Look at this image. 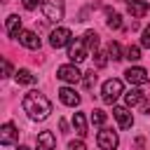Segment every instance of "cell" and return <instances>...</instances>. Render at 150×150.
<instances>
[{
    "instance_id": "484cf974",
    "label": "cell",
    "mask_w": 150,
    "mask_h": 150,
    "mask_svg": "<svg viewBox=\"0 0 150 150\" xmlns=\"http://www.w3.org/2000/svg\"><path fill=\"white\" fill-rule=\"evenodd\" d=\"M141 42H143V47H150V26L143 28V38H141Z\"/></svg>"
},
{
    "instance_id": "7c38bea8",
    "label": "cell",
    "mask_w": 150,
    "mask_h": 150,
    "mask_svg": "<svg viewBox=\"0 0 150 150\" xmlns=\"http://www.w3.org/2000/svg\"><path fill=\"white\" fill-rule=\"evenodd\" d=\"M19 42H21L23 47H28V49H40V38H38L33 30H23V33L19 35Z\"/></svg>"
},
{
    "instance_id": "44dd1931",
    "label": "cell",
    "mask_w": 150,
    "mask_h": 150,
    "mask_svg": "<svg viewBox=\"0 0 150 150\" xmlns=\"http://www.w3.org/2000/svg\"><path fill=\"white\" fill-rule=\"evenodd\" d=\"M108 54H110L112 61H120V59H122V56H120V45H117V42H110V45H108Z\"/></svg>"
},
{
    "instance_id": "8992f818",
    "label": "cell",
    "mask_w": 150,
    "mask_h": 150,
    "mask_svg": "<svg viewBox=\"0 0 150 150\" xmlns=\"http://www.w3.org/2000/svg\"><path fill=\"white\" fill-rule=\"evenodd\" d=\"M56 77L63 80V82H80L82 80V73L75 68V66H61L56 70Z\"/></svg>"
},
{
    "instance_id": "7402d4cb",
    "label": "cell",
    "mask_w": 150,
    "mask_h": 150,
    "mask_svg": "<svg viewBox=\"0 0 150 150\" xmlns=\"http://www.w3.org/2000/svg\"><path fill=\"white\" fill-rule=\"evenodd\" d=\"M127 59H129V61H138V59H141V49L131 45V47L127 49Z\"/></svg>"
},
{
    "instance_id": "5b68a950",
    "label": "cell",
    "mask_w": 150,
    "mask_h": 150,
    "mask_svg": "<svg viewBox=\"0 0 150 150\" xmlns=\"http://www.w3.org/2000/svg\"><path fill=\"white\" fill-rule=\"evenodd\" d=\"M68 42H70V30H68V28H56V30H52V35H49V45H52L54 49L66 47Z\"/></svg>"
},
{
    "instance_id": "6da1fadb",
    "label": "cell",
    "mask_w": 150,
    "mask_h": 150,
    "mask_svg": "<svg viewBox=\"0 0 150 150\" xmlns=\"http://www.w3.org/2000/svg\"><path fill=\"white\" fill-rule=\"evenodd\" d=\"M23 110L28 112V117L30 120H38V122H42V120H47L49 117V112H52V103H49V98L45 96V94H40V91H28L26 96H23Z\"/></svg>"
},
{
    "instance_id": "277c9868",
    "label": "cell",
    "mask_w": 150,
    "mask_h": 150,
    "mask_svg": "<svg viewBox=\"0 0 150 150\" xmlns=\"http://www.w3.org/2000/svg\"><path fill=\"white\" fill-rule=\"evenodd\" d=\"M96 143H98V148H101V150H115L120 141H117V134H115L112 129H103V131H98Z\"/></svg>"
},
{
    "instance_id": "30bf717a",
    "label": "cell",
    "mask_w": 150,
    "mask_h": 150,
    "mask_svg": "<svg viewBox=\"0 0 150 150\" xmlns=\"http://www.w3.org/2000/svg\"><path fill=\"white\" fill-rule=\"evenodd\" d=\"M59 98H61V103H63V105H70V108H75V105L80 103L77 91H75V89H68V87L59 89Z\"/></svg>"
},
{
    "instance_id": "ba28073f",
    "label": "cell",
    "mask_w": 150,
    "mask_h": 150,
    "mask_svg": "<svg viewBox=\"0 0 150 150\" xmlns=\"http://www.w3.org/2000/svg\"><path fill=\"white\" fill-rule=\"evenodd\" d=\"M127 9H129V14H131L134 19H141V16H145V14H148L150 5H148L145 0H131V2L127 5Z\"/></svg>"
},
{
    "instance_id": "f1b7e54d",
    "label": "cell",
    "mask_w": 150,
    "mask_h": 150,
    "mask_svg": "<svg viewBox=\"0 0 150 150\" xmlns=\"http://www.w3.org/2000/svg\"><path fill=\"white\" fill-rule=\"evenodd\" d=\"M47 5H54V7H63V0H47Z\"/></svg>"
},
{
    "instance_id": "3957f363",
    "label": "cell",
    "mask_w": 150,
    "mask_h": 150,
    "mask_svg": "<svg viewBox=\"0 0 150 150\" xmlns=\"http://www.w3.org/2000/svg\"><path fill=\"white\" fill-rule=\"evenodd\" d=\"M87 54H89V47L84 45V40H75V42L68 47V59H70L73 63H82V61L87 59Z\"/></svg>"
},
{
    "instance_id": "f546056e",
    "label": "cell",
    "mask_w": 150,
    "mask_h": 150,
    "mask_svg": "<svg viewBox=\"0 0 150 150\" xmlns=\"http://www.w3.org/2000/svg\"><path fill=\"white\" fill-rule=\"evenodd\" d=\"M59 127H61V131H68V122H66V120H61V122H59Z\"/></svg>"
},
{
    "instance_id": "d4e9b609",
    "label": "cell",
    "mask_w": 150,
    "mask_h": 150,
    "mask_svg": "<svg viewBox=\"0 0 150 150\" xmlns=\"http://www.w3.org/2000/svg\"><path fill=\"white\" fill-rule=\"evenodd\" d=\"M26 9H35V7H42V0H21Z\"/></svg>"
},
{
    "instance_id": "e0dca14e",
    "label": "cell",
    "mask_w": 150,
    "mask_h": 150,
    "mask_svg": "<svg viewBox=\"0 0 150 150\" xmlns=\"http://www.w3.org/2000/svg\"><path fill=\"white\" fill-rule=\"evenodd\" d=\"M16 82H19V84H33V82H35V75H33L30 70H26V68H19V70H16Z\"/></svg>"
},
{
    "instance_id": "2e32d148",
    "label": "cell",
    "mask_w": 150,
    "mask_h": 150,
    "mask_svg": "<svg viewBox=\"0 0 150 150\" xmlns=\"http://www.w3.org/2000/svg\"><path fill=\"white\" fill-rule=\"evenodd\" d=\"M73 127L80 136H87V122H84V115L82 112H75L73 115Z\"/></svg>"
},
{
    "instance_id": "7a4b0ae2",
    "label": "cell",
    "mask_w": 150,
    "mask_h": 150,
    "mask_svg": "<svg viewBox=\"0 0 150 150\" xmlns=\"http://www.w3.org/2000/svg\"><path fill=\"white\" fill-rule=\"evenodd\" d=\"M122 94V80H105L103 82V103L112 105Z\"/></svg>"
},
{
    "instance_id": "52a82bcc",
    "label": "cell",
    "mask_w": 150,
    "mask_h": 150,
    "mask_svg": "<svg viewBox=\"0 0 150 150\" xmlns=\"http://www.w3.org/2000/svg\"><path fill=\"white\" fill-rule=\"evenodd\" d=\"M16 138H19L16 127H14L12 122L2 124V129H0V143H2V145H12V143H16Z\"/></svg>"
},
{
    "instance_id": "d6986e66",
    "label": "cell",
    "mask_w": 150,
    "mask_h": 150,
    "mask_svg": "<svg viewBox=\"0 0 150 150\" xmlns=\"http://www.w3.org/2000/svg\"><path fill=\"white\" fill-rule=\"evenodd\" d=\"M108 28H122V16L117 14V12H110L108 9Z\"/></svg>"
},
{
    "instance_id": "ffe728a7",
    "label": "cell",
    "mask_w": 150,
    "mask_h": 150,
    "mask_svg": "<svg viewBox=\"0 0 150 150\" xmlns=\"http://www.w3.org/2000/svg\"><path fill=\"white\" fill-rule=\"evenodd\" d=\"M89 117H91V124H98V127L105 122V112H103V110H91Z\"/></svg>"
},
{
    "instance_id": "83f0119b",
    "label": "cell",
    "mask_w": 150,
    "mask_h": 150,
    "mask_svg": "<svg viewBox=\"0 0 150 150\" xmlns=\"http://www.w3.org/2000/svg\"><path fill=\"white\" fill-rule=\"evenodd\" d=\"M2 68H5V77H7V75L12 73V66H9V61H7V59H5V63H2Z\"/></svg>"
},
{
    "instance_id": "8fae6325",
    "label": "cell",
    "mask_w": 150,
    "mask_h": 150,
    "mask_svg": "<svg viewBox=\"0 0 150 150\" xmlns=\"http://www.w3.org/2000/svg\"><path fill=\"white\" fill-rule=\"evenodd\" d=\"M112 115H115V120H117L120 129H129V127L134 124V117H131V112H129L127 108H115V110H112Z\"/></svg>"
},
{
    "instance_id": "4fadbf2b",
    "label": "cell",
    "mask_w": 150,
    "mask_h": 150,
    "mask_svg": "<svg viewBox=\"0 0 150 150\" xmlns=\"http://www.w3.org/2000/svg\"><path fill=\"white\" fill-rule=\"evenodd\" d=\"M56 148V138L52 131H42L38 136V150H54Z\"/></svg>"
},
{
    "instance_id": "4316f807",
    "label": "cell",
    "mask_w": 150,
    "mask_h": 150,
    "mask_svg": "<svg viewBox=\"0 0 150 150\" xmlns=\"http://www.w3.org/2000/svg\"><path fill=\"white\" fill-rule=\"evenodd\" d=\"M68 150H87V145H84L82 141H73V143L68 145Z\"/></svg>"
},
{
    "instance_id": "9c48e42d",
    "label": "cell",
    "mask_w": 150,
    "mask_h": 150,
    "mask_svg": "<svg viewBox=\"0 0 150 150\" xmlns=\"http://www.w3.org/2000/svg\"><path fill=\"white\" fill-rule=\"evenodd\" d=\"M124 77H127V82H131V84H145V82H148V73H145L143 68H129V70L124 73Z\"/></svg>"
},
{
    "instance_id": "4dcf8cb0",
    "label": "cell",
    "mask_w": 150,
    "mask_h": 150,
    "mask_svg": "<svg viewBox=\"0 0 150 150\" xmlns=\"http://www.w3.org/2000/svg\"><path fill=\"white\" fill-rule=\"evenodd\" d=\"M16 150H30V148H28V145H19Z\"/></svg>"
},
{
    "instance_id": "5bb4252c",
    "label": "cell",
    "mask_w": 150,
    "mask_h": 150,
    "mask_svg": "<svg viewBox=\"0 0 150 150\" xmlns=\"http://www.w3.org/2000/svg\"><path fill=\"white\" fill-rule=\"evenodd\" d=\"M23 30H21V19L16 16V14H12V16H7V35L9 38H19Z\"/></svg>"
},
{
    "instance_id": "ac0fdd59",
    "label": "cell",
    "mask_w": 150,
    "mask_h": 150,
    "mask_svg": "<svg viewBox=\"0 0 150 150\" xmlns=\"http://www.w3.org/2000/svg\"><path fill=\"white\" fill-rule=\"evenodd\" d=\"M82 40H84V45H87L89 49H96V47H98V33H94V30H87Z\"/></svg>"
},
{
    "instance_id": "603a6c76",
    "label": "cell",
    "mask_w": 150,
    "mask_h": 150,
    "mask_svg": "<svg viewBox=\"0 0 150 150\" xmlns=\"http://www.w3.org/2000/svg\"><path fill=\"white\" fill-rule=\"evenodd\" d=\"M94 82H96V75H94V70H89V73L84 75V87H87V89H91V87H94Z\"/></svg>"
},
{
    "instance_id": "9a60e30c",
    "label": "cell",
    "mask_w": 150,
    "mask_h": 150,
    "mask_svg": "<svg viewBox=\"0 0 150 150\" xmlns=\"http://www.w3.org/2000/svg\"><path fill=\"white\" fill-rule=\"evenodd\" d=\"M141 101H143V91H141V89H131V91H127V94H124V103H127L129 108L138 105Z\"/></svg>"
},
{
    "instance_id": "cb8c5ba5",
    "label": "cell",
    "mask_w": 150,
    "mask_h": 150,
    "mask_svg": "<svg viewBox=\"0 0 150 150\" xmlns=\"http://www.w3.org/2000/svg\"><path fill=\"white\" fill-rule=\"evenodd\" d=\"M105 63H108V56L103 52H96V68H103Z\"/></svg>"
}]
</instances>
